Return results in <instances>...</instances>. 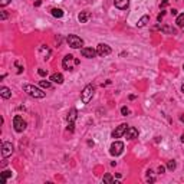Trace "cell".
<instances>
[{
    "label": "cell",
    "instance_id": "6da1fadb",
    "mask_svg": "<svg viewBox=\"0 0 184 184\" xmlns=\"http://www.w3.org/2000/svg\"><path fill=\"white\" fill-rule=\"evenodd\" d=\"M23 91L32 98H36V99H42L46 96V92H43L40 88H37L35 85H30V83H24L23 85Z\"/></svg>",
    "mask_w": 184,
    "mask_h": 184
},
{
    "label": "cell",
    "instance_id": "7a4b0ae2",
    "mask_svg": "<svg viewBox=\"0 0 184 184\" xmlns=\"http://www.w3.org/2000/svg\"><path fill=\"white\" fill-rule=\"evenodd\" d=\"M79 63H81L79 59H76L73 55H66L65 58H63V60H62V66H63V69H66V71H75V68Z\"/></svg>",
    "mask_w": 184,
    "mask_h": 184
},
{
    "label": "cell",
    "instance_id": "3957f363",
    "mask_svg": "<svg viewBox=\"0 0 184 184\" xmlns=\"http://www.w3.org/2000/svg\"><path fill=\"white\" fill-rule=\"evenodd\" d=\"M94 94H95L94 85H86V86L82 89V92H81V99H82L83 104H89V102L92 101Z\"/></svg>",
    "mask_w": 184,
    "mask_h": 184
},
{
    "label": "cell",
    "instance_id": "277c9868",
    "mask_svg": "<svg viewBox=\"0 0 184 184\" xmlns=\"http://www.w3.org/2000/svg\"><path fill=\"white\" fill-rule=\"evenodd\" d=\"M66 42L72 49H79L81 46H83V40L76 35H69L66 37Z\"/></svg>",
    "mask_w": 184,
    "mask_h": 184
},
{
    "label": "cell",
    "instance_id": "5b68a950",
    "mask_svg": "<svg viewBox=\"0 0 184 184\" xmlns=\"http://www.w3.org/2000/svg\"><path fill=\"white\" fill-rule=\"evenodd\" d=\"M122 151H124V143H121V141H114L111 144V147H109V154L114 155V157L121 155Z\"/></svg>",
    "mask_w": 184,
    "mask_h": 184
},
{
    "label": "cell",
    "instance_id": "8992f818",
    "mask_svg": "<svg viewBox=\"0 0 184 184\" xmlns=\"http://www.w3.org/2000/svg\"><path fill=\"white\" fill-rule=\"evenodd\" d=\"M13 127H15V130L18 131V132H23L26 130V121L20 115H16L13 118Z\"/></svg>",
    "mask_w": 184,
    "mask_h": 184
},
{
    "label": "cell",
    "instance_id": "52a82bcc",
    "mask_svg": "<svg viewBox=\"0 0 184 184\" xmlns=\"http://www.w3.org/2000/svg\"><path fill=\"white\" fill-rule=\"evenodd\" d=\"M127 130H128V125H127V124L118 125V127L112 131V138H121V137L125 134V131H127Z\"/></svg>",
    "mask_w": 184,
    "mask_h": 184
},
{
    "label": "cell",
    "instance_id": "ba28073f",
    "mask_svg": "<svg viewBox=\"0 0 184 184\" xmlns=\"http://www.w3.org/2000/svg\"><path fill=\"white\" fill-rule=\"evenodd\" d=\"M13 154V145L12 143H3L2 144V155L7 158V157H10Z\"/></svg>",
    "mask_w": 184,
    "mask_h": 184
},
{
    "label": "cell",
    "instance_id": "9c48e42d",
    "mask_svg": "<svg viewBox=\"0 0 184 184\" xmlns=\"http://www.w3.org/2000/svg\"><path fill=\"white\" fill-rule=\"evenodd\" d=\"M81 53H82L83 58L92 59V58H95L98 55V52H96V49H92V48H82L81 49Z\"/></svg>",
    "mask_w": 184,
    "mask_h": 184
},
{
    "label": "cell",
    "instance_id": "30bf717a",
    "mask_svg": "<svg viewBox=\"0 0 184 184\" xmlns=\"http://www.w3.org/2000/svg\"><path fill=\"white\" fill-rule=\"evenodd\" d=\"M96 52L99 56H107V55L111 53V48L108 46L107 43H99L98 48H96Z\"/></svg>",
    "mask_w": 184,
    "mask_h": 184
},
{
    "label": "cell",
    "instance_id": "8fae6325",
    "mask_svg": "<svg viewBox=\"0 0 184 184\" xmlns=\"http://www.w3.org/2000/svg\"><path fill=\"white\" fill-rule=\"evenodd\" d=\"M124 135L127 140H135V138H138V130L134 127H128V130L125 131Z\"/></svg>",
    "mask_w": 184,
    "mask_h": 184
},
{
    "label": "cell",
    "instance_id": "7c38bea8",
    "mask_svg": "<svg viewBox=\"0 0 184 184\" xmlns=\"http://www.w3.org/2000/svg\"><path fill=\"white\" fill-rule=\"evenodd\" d=\"M114 5L119 10H125V9H128V6H130V0H114Z\"/></svg>",
    "mask_w": 184,
    "mask_h": 184
},
{
    "label": "cell",
    "instance_id": "4fadbf2b",
    "mask_svg": "<svg viewBox=\"0 0 184 184\" xmlns=\"http://www.w3.org/2000/svg\"><path fill=\"white\" fill-rule=\"evenodd\" d=\"M12 170H5V171H2L0 173V183L2 184H5L7 181V178H10L12 177Z\"/></svg>",
    "mask_w": 184,
    "mask_h": 184
},
{
    "label": "cell",
    "instance_id": "5bb4252c",
    "mask_svg": "<svg viewBox=\"0 0 184 184\" xmlns=\"http://www.w3.org/2000/svg\"><path fill=\"white\" fill-rule=\"evenodd\" d=\"M78 118V111L75 109V108H72L71 111L68 112V117H66V121L68 122H75Z\"/></svg>",
    "mask_w": 184,
    "mask_h": 184
},
{
    "label": "cell",
    "instance_id": "9a60e30c",
    "mask_svg": "<svg viewBox=\"0 0 184 184\" xmlns=\"http://www.w3.org/2000/svg\"><path fill=\"white\" fill-rule=\"evenodd\" d=\"M50 81L55 83H58V85H60V83H63V75L59 73V72H56V73H53V75L50 76Z\"/></svg>",
    "mask_w": 184,
    "mask_h": 184
},
{
    "label": "cell",
    "instance_id": "2e32d148",
    "mask_svg": "<svg viewBox=\"0 0 184 184\" xmlns=\"http://www.w3.org/2000/svg\"><path fill=\"white\" fill-rule=\"evenodd\" d=\"M0 95H2V98H5V99H9L12 96V91L7 88V86H2L0 88Z\"/></svg>",
    "mask_w": 184,
    "mask_h": 184
},
{
    "label": "cell",
    "instance_id": "e0dca14e",
    "mask_svg": "<svg viewBox=\"0 0 184 184\" xmlns=\"http://www.w3.org/2000/svg\"><path fill=\"white\" fill-rule=\"evenodd\" d=\"M89 18H91V13L89 12H81L78 15V20H79L81 23H86L89 20Z\"/></svg>",
    "mask_w": 184,
    "mask_h": 184
},
{
    "label": "cell",
    "instance_id": "ac0fdd59",
    "mask_svg": "<svg viewBox=\"0 0 184 184\" xmlns=\"http://www.w3.org/2000/svg\"><path fill=\"white\" fill-rule=\"evenodd\" d=\"M148 22H150V16H148V15H144L143 18L137 22V26H138V27H144V26H147Z\"/></svg>",
    "mask_w": 184,
    "mask_h": 184
},
{
    "label": "cell",
    "instance_id": "d6986e66",
    "mask_svg": "<svg viewBox=\"0 0 184 184\" xmlns=\"http://www.w3.org/2000/svg\"><path fill=\"white\" fill-rule=\"evenodd\" d=\"M50 13H52V16L56 19H60L62 16H63V10L62 9H59V7H53L52 10H50Z\"/></svg>",
    "mask_w": 184,
    "mask_h": 184
},
{
    "label": "cell",
    "instance_id": "ffe728a7",
    "mask_svg": "<svg viewBox=\"0 0 184 184\" xmlns=\"http://www.w3.org/2000/svg\"><path fill=\"white\" fill-rule=\"evenodd\" d=\"M161 32H163V33H170V35H174V33H176V29H174L173 26L166 24V26H163V27H161Z\"/></svg>",
    "mask_w": 184,
    "mask_h": 184
},
{
    "label": "cell",
    "instance_id": "44dd1931",
    "mask_svg": "<svg viewBox=\"0 0 184 184\" xmlns=\"http://www.w3.org/2000/svg\"><path fill=\"white\" fill-rule=\"evenodd\" d=\"M176 23H177L178 27H183V29H184V13L178 15V16H177V20H176Z\"/></svg>",
    "mask_w": 184,
    "mask_h": 184
},
{
    "label": "cell",
    "instance_id": "7402d4cb",
    "mask_svg": "<svg viewBox=\"0 0 184 184\" xmlns=\"http://www.w3.org/2000/svg\"><path fill=\"white\" fill-rule=\"evenodd\" d=\"M39 86H40V88H45V89H49L52 86V83H50V81L43 79V81H39Z\"/></svg>",
    "mask_w": 184,
    "mask_h": 184
},
{
    "label": "cell",
    "instance_id": "603a6c76",
    "mask_svg": "<svg viewBox=\"0 0 184 184\" xmlns=\"http://www.w3.org/2000/svg\"><path fill=\"white\" fill-rule=\"evenodd\" d=\"M176 167H177V164H176V161H174V160H170L168 163H167V168H168L170 171L176 170Z\"/></svg>",
    "mask_w": 184,
    "mask_h": 184
},
{
    "label": "cell",
    "instance_id": "cb8c5ba5",
    "mask_svg": "<svg viewBox=\"0 0 184 184\" xmlns=\"http://www.w3.org/2000/svg\"><path fill=\"white\" fill-rule=\"evenodd\" d=\"M102 181H105V183H114V178L111 174H105L104 178H102Z\"/></svg>",
    "mask_w": 184,
    "mask_h": 184
},
{
    "label": "cell",
    "instance_id": "d4e9b609",
    "mask_svg": "<svg viewBox=\"0 0 184 184\" xmlns=\"http://www.w3.org/2000/svg\"><path fill=\"white\" fill-rule=\"evenodd\" d=\"M7 16H9V15H7L6 10H2V12H0V19H2V20H6Z\"/></svg>",
    "mask_w": 184,
    "mask_h": 184
},
{
    "label": "cell",
    "instance_id": "484cf974",
    "mask_svg": "<svg viewBox=\"0 0 184 184\" xmlns=\"http://www.w3.org/2000/svg\"><path fill=\"white\" fill-rule=\"evenodd\" d=\"M121 114H122L124 117H127V115L130 114V109H128L127 107H122V108H121Z\"/></svg>",
    "mask_w": 184,
    "mask_h": 184
},
{
    "label": "cell",
    "instance_id": "4316f807",
    "mask_svg": "<svg viewBox=\"0 0 184 184\" xmlns=\"http://www.w3.org/2000/svg\"><path fill=\"white\" fill-rule=\"evenodd\" d=\"M37 73H39L40 76H46V75H48V71H46V69H39Z\"/></svg>",
    "mask_w": 184,
    "mask_h": 184
},
{
    "label": "cell",
    "instance_id": "83f0119b",
    "mask_svg": "<svg viewBox=\"0 0 184 184\" xmlns=\"http://www.w3.org/2000/svg\"><path fill=\"white\" fill-rule=\"evenodd\" d=\"M9 3H10V0H0V6H7V5H9Z\"/></svg>",
    "mask_w": 184,
    "mask_h": 184
},
{
    "label": "cell",
    "instance_id": "f1b7e54d",
    "mask_svg": "<svg viewBox=\"0 0 184 184\" xmlns=\"http://www.w3.org/2000/svg\"><path fill=\"white\" fill-rule=\"evenodd\" d=\"M164 15H166V12H164V10H161V13L158 15V18H157V20H158V22H161V20H163V18H164Z\"/></svg>",
    "mask_w": 184,
    "mask_h": 184
},
{
    "label": "cell",
    "instance_id": "f546056e",
    "mask_svg": "<svg viewBox=\"0 0 184 184\" xmlns=\"http://www.w3.org/2000/svg\"><path fill=\"white\" fill-rule=\"evenodd\" d=\"M15 65H16V68H18V73H22V71H23V66H20L18 62H16Z\"/></svg>",
    "mask_w": 184,
    "mask_h": 184
},
{
    "label": "cell",
    "instance_id": "4dcf8cb0",
    "mask_svg": "<svg viewBox=\"0 0 184 184\" xmlns=\"http://www.w3.org/2000/svg\"><path fill=\"white\" fill-rule=\"evenodd\" d=\"M164 171H166V167H164V166H160V167H158V174H163Z\"/></svg>",
    "mask_w": 184,
    "mask_h": 184
},
{
    "label": "cell",
    "instance_id": "1f68e13d",
    "mask_svg": "<svg viewBox=\"0 0 184 184\" xmlns=\"http://www.w3.org/2000/svg\"><path fill=\"white\" fill-rule=\"evenodd\" d=\"M168 5V0H163V3H161V7H166Z\"/></svg>",
    "mask_w": 184,
    "mask_h": 184
},
{
    "label": "cell",
    "instance_id": "d6a6232c",
    "mask_svg": "<svg viewBox=\"0 0 184 184\" xmlns=\"http://www.w3.org/2000/svg\"><path fill=\"white\" fill-rule=\"evenodd\" d=\"M40 5H42V0H36V2H35V6L36 7H39Z\"/></svg>",
    "mask_w": 184,
    "mask_h": 184
},
{
    "label": "cell",
    "instance_id": "836d02e7",
    "mask_svg": "<svg viewBox=\"0 0 184 184\" xmlns=\"http://www.w3.org/2000/svg\"><path fill=\"white\" fill-rule=\"evenodd\" d=\"M171 15H173V16H177V9H173V10H171Z\"/></svg>",
    "mask_w": 184,
    "mask_h": 184
},
{
    "label": "cell",
    "instance_id": "e575fe53",
    "mask_svg": "<svg viewBox=\"0 0 184 184\" xmlns=\"http://www.w3.org/2000/svg\"><path fill=\"white\" fill-rule=\"evenodd\" d=\"M88 145L89 147H94V141H88Z\"/></svg>",
    "mask_w": 184,
    "mask_h": 184
},
{
    "label": "cell",
    "instance_id": "d590c367",
    "mask_svg": "<svg viewBox=\"0 0 184 184\" xmlns=\"http://www.w3.org/2000/svg\"><path fill=\"white\" fill-rule=\"evenodd\" d=\"M181 141H183V143H184V135H181Z\"/></svg>",
    "mask_w": 184,
    "mask_h": 184
},
{
    "label": "cell",
    "instance_id": "8d00e7d4",
    "mask_svg": "<svg viewBox=\"0 0 184 184\" xmlns=\"http://www.w3.org/2000/svg\"><path fill=\"white\" fill-rule=\"evenodd\" d=\"M181 91H183V92H184V83H183V86H181Z\"/></svg>",
    "mask_w": 184,
    "mask_h": 184
},
{
    "label": "cell",
    "instance_id": "74e56055",
    "mask_svg": "<svg viewBox=\"0 0 184 184\" xmlns=\"http://www.w3.org/2000/svg\"><path fill=\"white\" fill-rule=\"evenodd\" d=\"M181 119H183V121H184V118H181Z\"/></svg>",
    "mask_w": 184,
    "mask_h": 184
},
{
    "label": "cell",
    "instance_id": "f35d334b",
    "mask_svg": "<svg viewBox=\"0 0 184 184\" xmlns=\"http://www.w3.org/2000/svg\"><path fill=\"white\" fill-rule=\"evenodd\" d=\"M183 69H184V65H183Z\"/></svg>",
    "mask_w": 184,
    "mask_h": 184
}]
</instances>
